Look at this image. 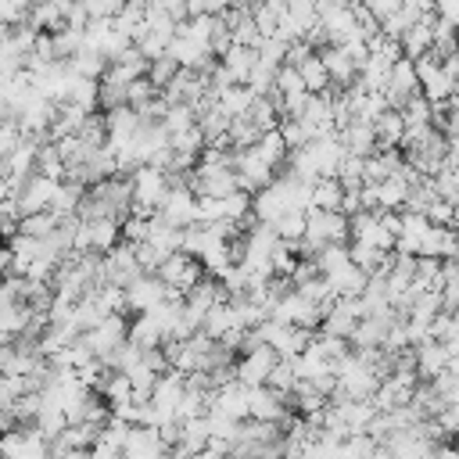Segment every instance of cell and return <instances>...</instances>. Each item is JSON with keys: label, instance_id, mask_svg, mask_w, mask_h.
<instances>
[{"label": "cell", "instance_id": "obj_9", "mask_svg": "<svg viewBox=\"0 0 459 459\" xmlns=\"http://www.w3.org/2000/svg\"><path fill=\"white\" fill-rule=\"evenodd\" d=\"M273 366H276V351L269 344H258L255 351H247V355H240L233 362V377L244 387H258V384H265V377H269Z\"/></svg>", "mask_w": 459, "mask_h": 459}, {"label": "cell", "instance_id": "obj_4", "mask_svg": "<svg viewBox=\"0 0 459 459\" xmlns=\"http://www.w3.org/2000/svg\"><path fill=\"white\" fill-rule=\"evenodd\" d=\"M154 276L169 287V290H176L179 298L204 276V269H201V262L197 258H190V255H183V251H176V255H169L158 269H154Z\"/></svg>", "mask_w": 459, "mask_h": 459}, {"label": "cell", "instance_id": "obj_17", "mask_svg": "<svg viewBox=\"0 0 459 459\" xmlns=\"http://www.w3.org/2000/svg\"><path fill=\"white\" fill-rule=\"evenodd\" d=\"M276 133H280V140H283L287 151H298V147L308 143V129H305L298 118H280V122H276Z\"/></svg>", "mask_w": 459, "mask_h": 459}, {"label": "cell", "instance_id": "obj_1", "mask_svg": "<svg viewBox=\"0 0 459 459\" xmlns=\"http://www.w3.org/2000/svg\"><path fill=\"white\" fill-rule=\"evenodd\" d=\"M305 247L316 255L326 244H348V219L341 212H319V208H305V233H301Z\"/></svg>", "mask_w": 459, "mask_h": 459}, {"label": "cell", "instance_id": "obj_16", "mask_svg": "<svg viewBox=\"0 0 459 459\" xmlns=\"http://www.w3.org/2000/svg\"><path fill=\"white\" fill-rule=\"evenodd\" d=\"M54 226H57V215L54 212H32V215H22L18 219V233L22 237H32V240H43Z\"/></svg>", "mask_w": 459, "mask_h": 459}, {"label": "cell", "instance_id": "obj_11", "mask_svg": "<svg viewBox=\"0 0 459 459\" xmlns=\"http://www.w3.org/2000/svg\"><path fill=\"white\" fill-rule=\"evenodd\" d=\"M412 359H416V380H434L441 369L455 366V359L445 351V344L437 341H420L412 344Z\"/></svg>", "mask_w": 459, "mask_h": 459}, {"label": "cell", "instance_id": "obj_3", "mask_svg": "<svg viewBox=\"0 0 459 459\" xmlns=\"http://www.w3.org/2000/svg\"><path fill=\"white\" fill-rule=\"evenodd\" d=\"M380 448L391 455V459H430L434 452V441L423 434V420L412 423V427H402V430H391Z\"/></svg>", "mask_w": 459, "mask_h": 459}, {"label": "cell", "instance_id": "obj_2", "mask_svg": "<svg viewBox=\"0 0 459 459\" xmlns=\"http://www.w3.org/2000/svg\"><path fill=\"white\" fill-rule=\"evenodd\" d=\"M126 330H129V319H126V312H115V316H104L97 326H90L86 333H82V344L90 348V355L100 362V359H108L118 344H126Z\"/></svg>", "mask_w": 459, "mask_h": 459}, {"label": "cell", "instance_id": "obj_13", "mask_svg": "<svg viewBox=\"0 0 459 459\" xmlns=\"http://www.w3.org/2000/svg\"><path fill=\"white\" fill-rule=\"evenodd\" d=\"M126 341L129 344H136V348H158L165 337H161V330H158V323L147 316V312H140V316H133L129 319V330H126Z\"/></svg>", "mask_w": 459, "mask_h": 459}, {"label": "cell", "instance_id": "obj_14", "mask_svg": "<svg viewBox=\"0 0 459 459\" xmlns=\"http://www.w3.org/2000/svg\"><path fill=\"white\" fill-rule=\"evenodd\" d=\"M294 72H298V79H301V86H305L308 93H323V90L330 86V79H326V68H323L319 54H308Z\"/></svg>", "mask_w": 459, "mask_h": 459}, {"label": "cell", "instance_id": "obj_15", "mask_svg": "<svg viewBox=\"0 0 459 459\" xmlns=\"http://www.w3.org/2000/svg\"><path fill=\"white\" fill-rule=\"evenodd\" d=\"M265 387H273V391L283 394V398L294 394V387H298V373H294L290 359H276V366H273L269 377H265Z\"/></svg>", "mask_w": 459, "mask_h": 459}, {"label": "cell", "instance_id": "obj_19", "mask_svg": "<svg viewBox=\"0 0 459 459\" xmlns=\"http://www.w3.org/2000/svg\"><path fill=\"white\" fill-rule=\"evenodd\" d=\"M25 136H22V129H18V122L14 118H7V122H0V161L22 143Z\"/></svg>", "mask_w": 459, "mask_h": 459}, {"label": "cell", "instance_id": "obj_22", "mask_svg": "<svg viewBox=\"0 0 459 459\" xmlns=\"http://www.w3.org/2000/svg\"><path fill=\"white\" fill-rule=\"evenodd\" d=\"M194 459H226V455H222V452H212V448H204V452H197Z\"/></svg>", "mask_w": 459, "mask_h": 459}, {"label": "cell", "instance_id": "obj_21", "mask_svg": "<svg viewBox=\"0 0 459 459\" xmlns=\"http://www.w3.org/2000/svg\"><path fill=\"white\" fill-rule=\"evenodd\" d=\"M4 276H11V247L7 244H0V280Z\"/></svg>", "mask_w": 459, "mask_h": 459}, {"label": "cell", "instance_id": "obj_8", "mask_svg": "<svg viewBox=\"0 0 459 459\" xmlns=\"http://www.w3.org/2000/svg\"><path fill=\"white\" fill-rule=\"evenodd\" d=\"M122 294H126V312H147V308H154V305H161L165 301V283L154 276V273H140L136 280H129L126 287H122Z\"/></svg>", "mask_w": 459, "mask_h": 459}, {"label": "cell", "instance_id": "obj_20", "mask_svg": "<svg viewBox=\"0 0 459 459\" xmlns=\"http://www.w3.org/2000/svg\"><path fill=\"white\" fill-rule=\"evenodd\" d=\"M359 7H362L373 22H384V18H391V14L402 7V0H359Z\"/></svg>", "mask_w": 459, "mask_h": 459}, {"label": "cell", "instance_id": "obj_18", "mask_svg": "<svg viewBox=\"0 0 459 459\" xmlns=\"http://www.w3.org/2000/svg\"><path fill=\"white\" fill-rule=\"evenodd\" d=\"M29 7H32V0H0V25H4V29L25 25Z\"/></svg>", "mask_w": 459, "mask_h": 459}, {"label": "cell", "instance_id": "obj_6", "mask_svg": "<svg viewBox=\"0 0 459 459\" xmlns=\"http://www.w3.org/2000/svg\"><path fill=\"white\" fill-rule=\"evenodd\" d=\"M0 459H50V441L32 427H14L0 434Z\"/></svg>", "mask_w": 459, "mask_h": 459}, {"label": "cell", "instance_id": "obj_12", "mask_svg": "<svg viewBox=\"0 0 459 459\" xmlns=\"http://www.w3.org/2000/svg\"><path fill=\"white\" fill-rule=\"evenodd\" d=\"M373 143H377V151H398V143H402V133H405V122H402V115L398 111H384L373 126Z\"/></svg>", "mask_w": 459, "mask_h": 459}, {"label": "cell", "instance_id": "obj_10", "mask_svg": "<svg viewBox=\"0 0 459 459\" xmlns=\"http://www.w3.org/2000/svg\"><path fill=\"white\" fill-rule=\"evenodd\" d=\"M208 412H219V416L233 420V423L247 420V387L237 384V380L215 387V391H212V402H208Z\"/></svg>", "mask_w": 459, "mask_h": 459}, {"label": "cell", "instance_id": "obj_7", "mask_svg": "<svg viewBox=\"0 0 459 459\" xmlns=\"http://www.w3.org/2000/svg\"><path fill=\"white\" fill-rule=\"evenodd\" d=\"M290 416V405L283 394H276L273 387L258 384L247 387V420H262V423H283Z\"/></svg>", "mask_w": 459, "mask_h": 459}, {"label": "cell", "instance_id": "obj_5", "mask_svg": "<svg viewBox=\"0 0 459 459\" xmlns=\"http://www.w3.org/2000/svg\"><path fill=\"white\" fill-rule=\"evenodd\" d=\"M380 93H384V100H387L391 111H402V108L420 93V82H416V72H412V61H409V57H398V61L391 65V72H387Z\"/></svg>", "mask_w": 459, "mask_h": 459}]
</instances>
